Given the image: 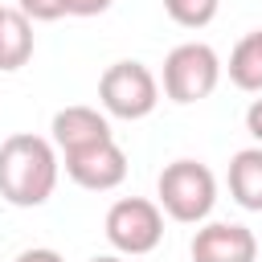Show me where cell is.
Wrapping results in <instances>:
<instances>
[{"label": "cell", "instance_id": "obj_1", "mask_svg": "<svg viewBox=\"0 0 262 262\" xmlns=\"http://www.w3.org/2000/svg\"><path fill=\"white\" fill-rule=\"evenodd\" d=\"M57 147L45 135L16 131L0 143V196L16 209H37L57 188Z\"/></svg>", "mask_w": 262, "mask_h": 262}, {"label": "cell", "instance_id": "obj_2", "mask_svg": "<svg viewBox=\"0 0 262 262\" xmlns=\"http://www.w3.org/2000/svg\"><path fill=\"white\" fill-rule=\"evenodd\" d=\"M156 196H160L156 205L172 221L201 225L217 205V180L201 160H172V164H164V172L156 180Z\"/></svg>", "mask_w": 262, "mask_h": 262}, {"label": "cell", "instance_id": "obj_3", "mask_svg": "<svg viewBox=\"0 0 262 262\" xmlns=\"http://www.w3.org/2000/svg\"><path fill=\"white\" fill-rule=\"evenodd\" d=\"M98 102L115 119H147L160 106V82L143 61H115L98 78Z\"/></svg>", "mask_w": 262, "mask_h": 262}, {"label": "cell", "instance_id": "obj_4", "mask_svg": "<svg viewBox=\"0 0 262 262\" xmlns=\"http://www.w3.org/2000/svg\"><path fill=\"white\" fill-rule=\"evenodd\" d=\"M221 82V57L205 41H184L164 57V94L180 106L201 102Z\"/></svg>", "mask_w": 262, "mask_h": 262}, {"label": "cell", "instance_id": "obj_5", "mask_svg": "<svg viewBox=\"0 0 262 262\" xmlns=\"http://www.w3.org/2000/svg\"><path fill=\"white\" fill-rule=\"evenodd\" d=\"M106 242L127 254V258H139V254H151L164 237V209L147 196H123L106 209Z\"/></svg>", "mask_w": 262, "mask_h": 262}, {"label": "cell", "instance_id": "obj_6", "mask_svg": "<svg viewBox=\"0 0 262 262\" xmlns=\"http://www.w3.org/2000/svg\"><path fill=\"white\" fill-rule=\"evenodd\" d=\"M61 164H66V176L86 192H111V188H119L127 180V151L115 139L70 151V156H61Z\"/></svg>", "mask_w": 262, "mask_h": 262}, {"label": "cell", "instance_id": "obj_7", "mask_svg": "<svg viewBox=\"0 0 262 262\" xmlns=\"http://www.w3.org/2000/svg\"><path fill=\"white\" fill-rule=\"evenodd\" d=\"M188 254H192V262H254L258 237H254V229H246L237 221H209L192 233Z\"/></svg>", "mask_w": 262, "mask_h": 262}, {"label": "cell", "instance_id": "obj_8", "mask_svg": "<svg viewBox=\"0 0 262 262\" xmlns=\"http://www.w3.org/2000/svg\"><path fill=\"white\" fill-rule=\"evenodd\" d=\"M49 139L61 156H70V151H82V147H94V143L111 139V123L94 106H61L49 123Z\"/></svg>", "mask_w": 262, "mask_h": 262}, {"label": "cell", "instance_id": "obj_9", "mask_svg": "<svg viewBox=\"0 0 262 262\" xmlns=\"http://www.w3.org/2000/svg\"><path fill=\"white\" fill-rule=\"evenodd\" d=\"M33 57V20L12 4H0V74L29 66Z\"/></svg>", "mask_w": 262, "mask_h": 262}, {"label": "cell", "instance_id": "obj_10", "mask_svg": "<svg viewBox=\"0 0 262 262\" xmlns=\"http://www.w3.org/2000/svg\"><path fill=\"white\" fill-rule=\"evenodd\" d=\"M229 196L250 209L262 213V147H242L229 160Z\"/></svg>", "mask_w": 262, "mask_h": 262}, {"label": "cell", "instance_id": "obj_11", "mask_svg": "<svg viewBox=\"0 0 262 262\" xmlns=\"http://www.w3.org/2000/svg\"><path fill=\"white\" fill-rule=\"evenodd\" d=\"M229 82L246 94H262V29L246 33L229 53Z\"/></svg>", "mask_w": 262, "mask_h": 262}, {"label": "cell", "instance_id": "obj_12", "mask_svg": "<svg viewBox=\"0 0 262 262\" xmlns=\"http://www.w3.org/2000/svg\"><path fill=\"white\" fill-rule=\"evenodd\" d=\"M221 0H164V12L180 25V29H205L213 25Z\"/></svg>", "mask_w": 262, "mask_h": 262}, {"label": "cell", "instance_id": "obj_13", "mask_svg": "<svg viewBox=\"0 0 262 262\" xmlns=\"http://www.w3.org/2000/svg\"><path fill=\"white\" fill-rule=\"evenodd\" d=\"M16 8L29 20H57V16H66V0H16Z\"/></svg>", "mask_w": 262, "mask_h": 262}, {"label": "cell", "instance_id": "obj_14", "mask_svg": "<svg viewBox=\"0 0 262 262\" xmlns=\"http://www.w3.org/2000/svg\"><path fill=\"white\" fill-rule=\"evenodd\" d=\"M115 0H66V16H102Z\"/></svg>", "mask_w": 262, "mask_h": 262}, {"label": "cell", "instance_id": "obj_15", "mask_svg": "<svg viewBox=\"0 0 262 262\" xmlns=\"http://www.w3.org/2000/svg\"><path fill=\"white\" fill-rule=\"evenodd\" d=\"M12 262H66L57 250H49V246H33V250H20Z\"/></svg>", "mask_w": 262, "mask_h": 262}, {"label": "cell", "instance_id": "obj_16", "mask_svg": "<svg viewBox=\"0 0 262 262\" xmlns=\"http://www.w3.org/2000/svg\"><path fill=\"white\" fill-rule=\"evenodd\" d=\"M246 131L258 139V147H262V98H254L250 102V111H246Z\"/></svg>", "mask_w": 262, "mask_h": 262}, {"label": "cell", "instance_id": "obj_17", "mask_svg": "<svg viewBox=\"0 0 262 262\" xmlns=\"http://www.w3.org/2000/svg\"><path fill=\"white\" fill-rule=\"evenodd\" d=\"M90 262H131L127 254H98V258H90Z\"/></svg>", "mask_w": 262, "mask_h": 262}]
</instances>
